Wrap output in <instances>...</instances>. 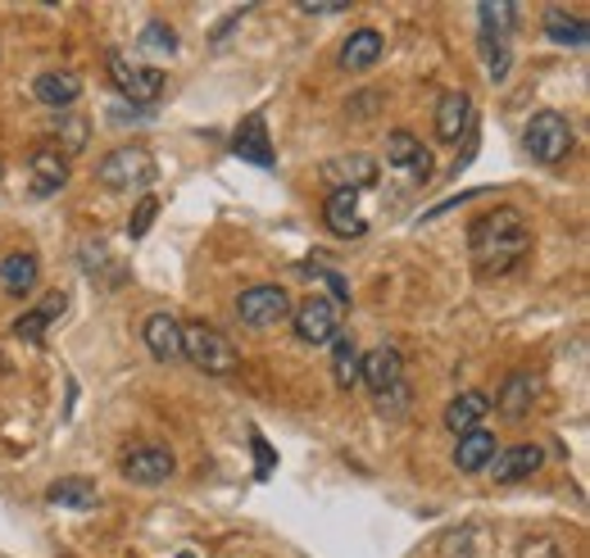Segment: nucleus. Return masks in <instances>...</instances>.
Instances as JSON below:
<instances>
[{
	"instance_id": "5701e85b",
	"label": "nucleus",
	"mask_w": 590,
	"mask_h": 558,
	"mask_svg": "<svg viewBox=\"0 0 590 558\" xmlns=\"http://www.w3.org/2000/svg\"><path fill=\"white\" fill-rule=\"evenodd\" d=\"M37 277H42L37 255L14 251V255L0 259V291H10V295H27V291L37 287Z\"/></svg>"
},
{
	"instance_id": "2f4dec72",
	"label": "nucleus",
	"mask_w": 590,
	"mask_h": 558,
	"mask_svg": "<svg viewBox=\"0 0 590 558\" xmlns=\"http://www.w3.org/2000/svg\"><path fill=\"white\" fill-rule=\"evenodd\" d=\"M154 213H160V200H154V196H146V200L137 205V213H132V219H128V236H132V241H141V236L150 232Z\"/></svg>"
},
{
	"instance_id": "2eb2a0df",
	"label": "nucleus",
	"mask_w": 590,
	"mask_h": 558,
	"mask_svg": "<svg viewBox=\"0 0 590 558\" xmlns=\"http://www.w3.org/2000/svg\"><path fill=\"white\" fill-rule=\"evenodd\" d=\"M473 128V101H468V91H450V96H441L437 105V137L446 146H459L463 137H468Z\"/></svg>"
},
{
	"instance_id": "cd10ccee",
	"label": "nucleus",
	"mask_w": 590,
	"mask_h": 558,
	"mask_svg": "<svg viewBox=\"0 0 590 558\" xmlns=\"http://www.w3.org/2000/svg\"><path fill=\"white\" fill-rule=\"evenodd\" d=\"M482 65H486V78L490 82H505L509 69H513V50L505 37H482Z\"/></svg>"
},
{
	"instance_id": "aec40b11",
	"label": "nucleus",
	"mask_w": 590,
	"mask_h": 558,
	"mask_svg": "<svg viewBox=\"0 0 590 558\" xmlns=\"http://www.w3.org/2000/svg\"><path fill=\"white\" fill-rule=\"evenodd\" d=\"M382 33L378 27H359V33H350L346 37V46H340V69H350V73H363V69H372L382 59Z\"/></svg>"
},
{
	"instance_id": "b1692460",
	"label": "nucleus",
	"mask_w": 590,
	"mask_h": 558,
	"mask_svg": "<svg viewBox=\"0 0 590 558\" xmlns=\"http://www.w3.org/2000/svg\"><path fill=\"white\" fill-rule=\"evenodd\" d=\"M486 414H490V395H482V391H463V395H454L450 405H446V427L463 437V431L482 427Z\"/></svg>"
},
{
	"instance_id": "39448f33",
	"label": "nucleus",
	"mask_w": 590,
	"mask_h": 558,
	"mask_svg": "<svg viewBox=\"0 0 590 558\" xmlns=\"http://www.w3.org/2000/svg\"><path fill=\"white\" fill-rule=\"evenodd\" d=\"M109 78L118 86V96L123 101H132V105H154L164 96V69H154V65H132L123 50H109Z\"/></svg>"
},
{
	"instance_id": "4468645a",
	"label": "nucleus",
	"mask_w": 590,
	"mask_h": 558,
	"mask_svg": "<svg viewBox=\"0 0 590 558\" xmlns=\"http://www.w3.org/2000/svg\"><path fill=\"white\" fill-rule=\"evenodd\" d=\"M536 395H541V377H536V372H509L500 395H495L490 405L500 409L505 418H527V414H532V405H536Z\"/></svg>"
},
{
	"instance_id": "423d86ee",
	"label": "nucleus",
	"mask_w": 590,
	"mask_h": 558,
	"mask_svg": "<svg viewBox=\"0 0 590 558\" xmlns=\"http://www.w3.org/2000/svg\"><path fill=\"white\" fill-rule=\"evenodd\" d=\"M236 314H241L245 327H273V323H282L291 314V295H287V287L259 282V287L236 295Z\"/></svg>"
},
{
	"instance_id": "473e14b6",
	"label": "nucleus",
	"mask_w": 590,
	"mask_h": 558,
	"mask_svg": "<svg viewBox=\"0 0 590 558\" xmlns=\"http://www.w3.org/2000/svg\"><path fill=\"white\" fill-rule=\"evenodd\" d=\"M378 409H382L386 418H400V414H405V409H409V386H405V382H400V386H391L386 395H378Z\"/></svg>"
},
{
	"instance_id": "c9c22d12",
	"label": "nucleus",
	"mask_w": 590,
	"mask_h": 558,
	"mask_svg": "<svg viewBox=\"0 0 590 558\" xmlns=\"http://www.w3.org/2000/svg\"><path fill=\"white\" fill-rule=\"evenodd\" d=\"M518 558H558V549H554V540L536 536V540H527V545H522V554H518Z\"/></svg>"
},
{
	"instance_id": "20e7f679",
	"label": "nucleus",
	"mask_w": 590,
	"mask_h": 558,
	"mask_svg": "<svg viewBox=\"0 0 590 558\" xmlns=\"http://www.w3.org/2000/svg\"><path fill=\"white\" fill-rule=\"evenodd\" d=\"M522 146H527V154H532L536 164H549V168L564 164L568 150H572V123L564 114H554V109H541L532 123H527Z\"/></svg>"
},
{
	"instance_id": "bb28decb",
	"label": "nucleus",
	"mask_w": 590,
	"mask_h": 558,
	"mask_svg": "<svg viewBox=\"0 0 590 558\" xmlns=\"http://www.w3.org/2000/svg\"><path fill=\"white\" fill-rule=\"evenodd\" d=\"M545 37H549L554 46H572V50H581V46H586V19L554 5V10L545 14Z\"/></svg>"
},
{
	"instance_id": "f257e3e1",
	"label": "nucleus",
	"mask_w": 590,
	"mask_h": 558,
	"mask_svg": "<svg viewBox=\"0 0 590 558\" xmlns=\"http://www.w3.org/2000/svg\"><path fill=\"white\" fill-rule=\"evenodd\" d=\"M468 255L477 277H505L513 272L527 255H532V228H527L522 209L500 205L495 213H482L468 232Z\"/></svg>"
},
{
	"instance_id": "f704fd0d",
	"label": "nucleus",
	"mask_w": 590,
	"mask_h": 558,
	"mask_svg": "<svg viewBox=\"0 0 590 558\" xmlns=\"http://www.w3.org/2000/svg\"><path fill=\"white\" fill-rule=\"evenodd\" d=\"M82 146H86V123H82V118H69V123H65V150L78 154Z\"/></svg>"
},
{
	"instance_id": "a878e982",
	"label": "nucleus",
	"mask_w": 590,
	"mask_h": 558,
	"mask_svg": "<svg viewBox=\"0 0 590 558\" xmlns=\"http://www.w3.org/2000/svg\"><path fill=\"white\" fill-rule=\"evenodd\" d=\"M359 346L350 336H336L332 340V382L340 386V391H355L359 386Z\"/></svg>"
},
{
	"instance_id": "7ed1b4c3",
	"label": "nucleus",
	"mask_w": 590,
	"mask_h": 558,
	"mask_svg": "<svg viewBox=\"0 0 590 558\" xmlns=\"http://www.w3.org/2000/svg\"><path fill=\"white\" fill-rule=\"evenodd\" d=\"M96 177L109 191H146V186H154V177H160V164H154V154L146 146H118L101 160Z\"/></svg>"
},
{
	"instance_id": "c756f323",
	"label": "nucleus",
	"mask_w": 590,
	"mask_h": 558,
	"mask_svg": "<svg viewBox=\"0 0 590 558\" xmlns=\"http://www.w3.org/2000/svg\"><path fill=\"white\" fill-rule=\"evenodd\" d=\"M141 50H150V55H173V50H177L173 27H169V23H146V33H141Z\"/></svg>"
},
{
	"instance_id": "f3484780",
	"label": "nucleus",
	"mask_w": 590,
	"mask_h": 558,
	"mask_svg": "<svg viewBox=\"0 0 590 558\" xmlns=\"http://www.w3.org/2000/svg\"><path fill=\"white\" fill-rule=\"evenodd\" d=\"M33 96H37L46 109H69V105L82 96V78H78L73 69H50V73H37Z\"/></svg>"
},
{
	"instance_id": "4c0bfd02",
	"label": "nucleus",
	"mask_w": 590,
	"mask_h": 558,
	"mask_svg": "<svg viewBox=\"0 0 590 558\" xmlns=\"http://www.w3.org/2000/svg\"><path fill=\"white\" fill-rule=\"evenodd\" d=\"M177 558H196V554H177Z\"/></svg>"
},
{
	"instance_id": "dca6fc26",
	"label": "nucleus",
	"mask_w": 590,
	"mask_h": 558,
	"mask_svg": "<svg viewBox=\"0 0 590 558\" xmlns=\"http://www.w3.org/2000/svg\"><path fill=\"white\" fill-rule=\"evenodd\" d=\"M541 463H545V450H541V445H513V450H495L490 473H495V481L513 486V481H522V477H532Z\"/></svg>"
},
{
	"instance_id": "412c9836",
	"label": "nucleus",
	"mask_w": 590,
	"mask_h": 558,
	"mask_svg": "<svg viewBox=\"0 0 590 558\" xmlns=\"http://www.w3.org/2000/svg\"><path fill=\"white\" fill-rule=\"evenodd\" d=\"M69 309V295L65 291H55V295H46L37 309H27V314H19L14 318V336H23V340H46V332H50V323L59 318Z\"/></svg>"
},
{
	"instance_id": "0eeeda50",
	"label": "nucleus",
	"mask_w": 590,
	"mask_h": 558,
	"mask_svg": "<svg viewBox=\"0 0 590 558\" xmlns=\"http://www.w3.org/2000/svg\"><path fill=\"white\" fill-rule=\"evenodd\" d=\"M173 473H177V458L164 445H137L123 454V477L132 486H164Z\"/></svg>"
},
{
	"instance_id": "4be33fe9",
	"label": "nucleus",
	"mask_w": 590,
	"mask_h": 558,
	"mask_svg": "<svg viewBox=\"0 0 590 558\" xmlns=\"http://www.w3.org/2000/svg\"><path fill=\"white\" fill-rule=\"evenodd\" d=\"M490 458H495V431H482V427L463 431L459 450H454V468L459 473H482V468H490Z\"/></svg>"
},
{
	"instance_id": "a211bd4d",
	"label": "nucleus",
	"mask_w": 590,
	"mask_h": 558,
	"mask_svg": "<svg viewBox=\"0 0 590 558\" xmlns=\"http://www.w3.org/2000/svg\"><path fill=\"white\" fill-rule=\"evenodd\" d=\"M323 223H327V232L346 236V241L368 232L363 213H359V196H355V191H332V196H327V205H323Z\"/></svg>"
},
{
	"instance_id": "ddd939ff",
	"label": "nucleus",
	"mask_w": 590,
	"mask_h": 558,
	"mask_svg": "<svg viewBox=\"0 0 590 558\" xmlns=\"http://www.w3.org/2000/svg\"><path fill=\"white\" fill-rule=\"evenodd\" d=\"M232 154L236 160H245V164H259V168H273V141H268V123H264V114H251L236 128V137H232Z\"/></svg>"
},
{
	"instance_id": "393cba45",
	"label": "nucleus",
	"mask_w": 590,
	"mask_h": 558,
	"mask_svg": "<svg viewBox=\"0 0 590 558\" xmlns=\"http://www.w3.org/2000/svg\"><path fill=\"white\" fill-rule=\"evenodd\" d=\"M46 500H50L55 509L86 513V509H96V504H101V495H96V486L82 481V477H65V481H55V486L46 490Z\"/></svg>"
},
{
	"instance_id": "6ab92c4d",
	"label": "nucleus",
	"mask_w": 590,
	"mask_h": 558,
	"mask_svg": "<svg viewBox=\"0 0 590 558\" xmlns=\"http://www.w3.org/2000/svg\"><path fill=\"white\" fill-rule=\"evenodd\" d=\"M141 336H146V346H150V354L154 359H182V318H173V314H150L146 323H141Z\"/></svg>"
},
{
	"instance_id": "f03ea898",
	"label": "nucleus",
	"mask_w": 590,
	"mask_h": 558,
	"mask_svg": "<svg viewBox=\"0 0 590 558\" xmlns=\"http://www.w3.org/2000/svg\"><path fill=\"white\" fill-rule=\"evenodd\" d=\"M182 359H192L200 372H209V377H228L241 363L232 340L209 323H182Z\"/></svg>"
},
{
	"instance_id": "f8f14e48",
	"label": "nucleus",
	"mask_w": 590,
	"mask_h": 558,
	"mask_svg": "<svg viewBox=\"0 0 590 558\" xmlns=\"http://www.w3.org/2000/svg\"><path fill=\"white\" fill-rule=\"evenodd\" d=\"M359 382H368L372 395H386L391 386L405 382V359H400L395 346H378L372 354L359 359Z\"/></svg>"
},
{
	"instance_id": "7c9ffc66",
	"label": "nucleus",
	"mask_w": 590,
	"mask_h": 558,
	"mask_svg": "<svg viewBox=\"0 0 590 558\" xmlns=\"http://www.w3.org/2000/svg\"><path fill=\"white\" fill-rule=\"evenodd\" d=\"M304 272L323 277V282H327V291H332V300H336V304H350V282H346V277H340V272H332L327 264H314V259L304 264Z\"/></svg>"
},
{
	"instance_id": "6e6552de",
	"label": "nucleus",
	"mask_w": 590,
	"mask_h": 558,
	"mask_svg": "<svg viewBox=\"0 0 590 558\" xmlns=\"http://www.w3.org/2000/svg\"><path fill=\"white\" fill-rule=\"evenodd\" d=\"M296 336L304 346H327V340L340 336V314L336 304L323 300V295H309L300 309H296Z\"/></svg>"
},
{
	"instance_id": "9b49d317",
	"label": "nucleus",
	"mask_w": 590,
	"mask_h": 558,
	"mask_svg": "<svg viewBox=\"0 0 590 558\" xmlns=\"http://www.w3.org/2000/svg\"><path fill=\"white\" fill-rule=\"evenodd\" d=\"M386 164L395 173H405L409 182H427L431 177V150L414 137V132H391L386 141Z\"/></svg>"
},
{
	"instance_id": "1a4fd4ad",
	"label": "nucleus",
	"mask_w": 590,
	"mask_h": 558,
	"mask_svg": "<svg viewBox=\"0 0 590 558\" xmlns=\"http://www.w3.org/2000/svg\"><path fill=\"white\" fill-rule=\"evenodd\" d=\"M323 177H327V186L332 191H363V186H372L378 182V160L372 154H336V160H327L323 164Z\"/></svg>"
},
{
	"instance_id": "9d476101",
	"label": "nucleus",
	"mask_w": 590,
	"mask_h": 558,
	"mask_svg": "<svg viewBox=\"0 0 590 558\" xmlns=\"http://www.w3.org/2000/svg\"><path fill=\"white\" fill-rule=\"evenodd\" d=\"M27 186H33V196H59L69 186V160L59 154L55 146H42V150H33V160H27Z\"/></svg>"
},
{
	"instance_id": "e433bc0d",
	"label": "nucleus",
	"mask_w": 590,
	"mask_h": 558,
	"mask_svg": "<svg viewBox=\"0 0 590 558\" xmlns=\"http://www.w3.org/2000/svg\"><path fill=\"white\" fill-rule=\"evenodd\" d=\"M346 5H314V0H309V5H300V14H309V19H332V14H340Z\"/></svg>"
},
{
	"instance_id": "72a5a7b5",
	"label": "nucleus",
	"mask_w": 590,
	"mask_h": 558,
	"mask_svg": "<svg viewBox=\"0 0 590 558\" xmlns=\"http://www.w3.org/2000/svg\"><path fill=\"white\" fill-rule=\"evenodd\" d=\"M251 450H255V473H259V481H264V477H273V468H277V454L268 450V441L259 437V431L251 437Z\"/></svg>"
},
{
	"instance_id": "c85d7f7f",
	"label": "nucleus",
	"mask_w": 590,
	"mask_h": 558,
	"mask_svg": "<svg viewBox=\"0 0 590 558\" xmlns=\"http://www.w3.org/2000/svg\"><path fill=\"white\" fill-rule=\"evenodd\" d=\"M477 19H482V37H505L509 42V27L518 23V10L513 5H477Z\"/></svg>"
}]
</instances>
